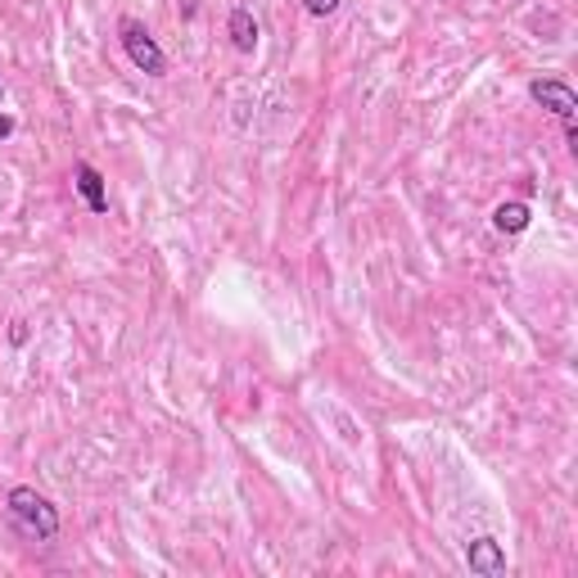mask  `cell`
<instances>
[{
    "label": "cell",
    "mask_w": 578,
    "mask_h": 578,
    "mask_svg": "<svg viewBox=\"0 0 578 578\" xmlns=\"http://www.w3.org/2000/svg\"><path fill=\"white\" fill-rule=\"evenodd\" d=\"M6 507H10V520H14L23 533H32V538H41V542L59 538V511L50 507V498H41L37 488H10Z\"/></svg>",
    "instance_id": "obj_1"
},
{
    "label": "cell",
    "mask_w": 578,
    "mask_h": 578,
    "mask_svg": "<svg viewBox=\"0 0 578 578\" xmlns=\"http://www.w3.org/2000/svg\"><path fill=\"white\" fill-rule=\"evenodd\" d=\"M118 41L127 50V59L145 72V77H163L168 72V55H163V46L149 37V28L140 19H118Z\"/></svg>",
    "instance_id": "obj_2"
},
{
    "label": "cell",
    "mask_w": 578,
    "mask_h": 578,
    "mask_svg": "<svg viewBox=\"0 0 578 578\" xmlns=\"http://www.w3.org/2000/svg\"><path fill=\"white\" fill-rule=\"evenodd\" d=\"M529 96H533L547 114H556L565 127H578V96H574L569 81H560V77H538V81H529Z\"/></svg>",
    "instance_id": "obj_3"
},
{
    "label": "cell",
    "mask_w": 578,
    "mask_h": 578,
    "mask_svg": "<svg viewBox=\"0 0 578 578\" xmlns=\"http://www.w3.org/2000/svg\"><path fill=\"white\" fill-rule=\"evenodd\" d=\"M466 565H470V574H483V578H498V574H507V551H502V542L498 538H474L470 547H466Z\"/></svg>",
    "instance_id": "obj_4"
},
{
    "label": "cell",
    "mask_w": 578,
    "mask_h": 578,
    "mask_svg": "<svg viewBox=\"0 0 578 578\" xmlns=\"http://www.w3.org/2000/svg\"><path fill=\"white\" fill-rule=\"evenodd\" d=\"M72 186H77V195L81 199H87V208L91 213H109V195H105V177L91 168V163H77V168H72Z\"/></svg>",
    "instance_id": "obj_5"
},
{
    "label": "cell",
    "mask_w": 578,
    "mask_h": 578,
    "mask_svg": "<svg viewBox=\"0 0 578 578\" xmlns=\"http://www.w3.org/2000/svg\"><path fill=\"white\" fill-rule=\"evenodd\" d=\"M226 32H231V46H235L239 55H254V50H258V19H254L249 10H235V14L226 19Z\"/></svg>",
    "instance_id": "obj_6"
},
{
    "label": "cell",
    "mask_w": 578,
    "mask_h": 578,
    "mask_svg": "<svg viewBox=\"0 0 578 578\" xmlns=\"http://www.w3.org/2000/svg\"><path fill=\"white\" fill-rule=\"evenodd\" d=\"M529 222H533V208L525 199H511V204L492 208V226H498L502 235H520V231H529Z\"/></svg>",
    "instance_id": "obj_7"
},
{
    "label": "cell",
    "mask_w": 578,
    "mask_h": 578,
    "mask_svg": "<svg viewBox=\"0 0 578 578\" xmlns=\"http://www.w3.org/2000/svg\"><path fill=\"white\" fill-rule=\"evenodd\" d=\"M303 10L312 14V19H330L340 10V0H303Z\"/></svg>",
    "instance_id": "obj_8"
},
{
    "label": "cell",
    "mask_w": 578,
    "mask_h": 578,
    "mask_svg": "<svg viewBox=\"0 0 578 578\" xmlns=\"http://www.w3.org/2000/svg\"><path fill=\"white\" fill-rule=\"evenodd\" d=\"M10 136H14V118L0 114V140H10Z\"/></svg>",
    "instance_id": "obj_9"
},
{
    "label": "cell",
    "mask_w": 578,
    "mask_h": 578,
    "mask_svg": "<svg viewBox=\"0 0 578 578\" xmlns=\"http://www.w3.org/2000/svg\"><path fill=\"white\" fill-rule=\"evenodd\" d=\"M10 340H14V344H28V325H23V321H14V330H10Z\"/></svg>",
    "instance_id": "obj_10"
},
{
    "label": "cell",
    "mask_w": 578,
    "mask_h": 578,
    "mask_svg": "<svg viewBox=\"0 0 578 578\" xmlns=\"http://www.w3.org/2000/svg\"><path fill=\"white\" fill-rule=\"evenodd\" d=\"M0 100H6V87H0Z\"/></svg>",
    "instance_id": "obj_11"
}]
</instances>
